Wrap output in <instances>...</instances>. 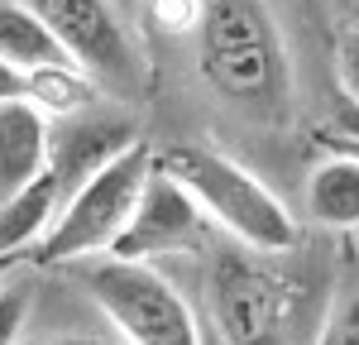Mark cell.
<instances>
[{"label":"cell","mask_w":359,"mask_h":345,"mask_svg":"<svg viewBox=\"0 0 359 345\" xmlns=\"http://www.w3.org/2000/svg\"><path fill=\"white\" fill-rule=\"evenodd\" d=\"M283 255L225 250L206 278V321L225 345H311L321 331L326 302L302 269L283 264Z\"/></svg>","instance_id":"obj_1"},{"label":"cell","mask_w":359,"mask_h":345,"mask_svg":"<svg viewBox=\"0 0 359 345\" xmlns=\"http://www.w3.org/2000/svg\"><path fill=\"white\" fill-rule=\"evenodd\" d=\"M196 67L230 106L278 115L287 101V53L264 0H206L196 25Z\"/></svg>","instance_id":"obj_2"},{"label":"cell","mask_w":359,"mask_h":345,"mask_svg":"<svg viewBox=\"0 0 359 345\" xmlns=\"http://www.w3.org/2000/svg\"><path fill=\"white\" fill-rule=\"evenodd\" d=\"M158 168L172 172L192 201L206 211V221L225 230L235 245L259 250V255H283L297 250V216L283 206L269 182H259L245 163L211 144H168L158 149Z\"/></svg>","instance_id":"obj_3"},{"label":"cell","mask_w":359,"mask_h":345,"mask_svg":"<svg viewBox=\"0 0 359 345\" xmlns=\"http://www.w3.org/2000/svg\"><path fill=\"white\" fill-rule=\"evenodd\" d=\"M149 168H154V149L144 140L125 144L101 168H91L62 197L53 226L43 230V240L34 245L29 264L34 269H53V264H77L86 255H106L115 245V235L125 230L130 211H135Z\"/></svg>","instance_id":"obj_4"},{"label":"cell","mask_w":359,"mask_h":345,"mask_svg":"<svg viewBox=\"0 0 359 345\" xmlns=\"http://www.w3.org/2000/svg\"><path fill=\"white\" fill-rule=\"evenodd\" d=\"M86 292L130 345H206V316L154 264L106 259L86 273Z\"/></svg>","instance_id":"obj_5"},{"label":"cell","mask_w":359,"mask_h":345,"mask_svg":"<svg viewBox=\"0 0 359 345\" xmlns=\"http://www.w3.org/2000/svg\"><path fill=\"white\" fill-rule=\"evenodd\" d=\"M34 15L53 29L62 53L86 67L101 86L139 91L149 82V62L139 58L135 39L125 34L111 0H29Z\"/></svg>","instance_id":"obj_6"},{"label":"cell","mask_w":359,"mask_h":345,"mask_svg":"<svg viewBox=\"0 0 359 345\" xmlns=\"http://www.w3.org/2000/svg\"><path fill=\"white\" fill-rule=\"evenodd\" d=\"M211 221L206 211L192 201V192L158 168V154H154V168L139 187V201L130 211L125 230L115 235V245L106 250L111 259H130V264H158L172 255H192L196 245H206Z\"/></svg>","instance_id":"obj_7"},{"label":"cell","mask_w":359,"mask_h":345,"mask_svg":"<svg viewBox=\"0 0 359 345\" xmlns=\"http://www.w3.org/2000/svg\"><path fill=\"white\" fill-rule=\"evenodd\" d=\"M135 140H139V130L125 120V115H101L96 106L67 115L62 125H53L48 168H53L57 182H62V197H67L91 168H101L111 154H120L125 144H135Z\"/></svg>","instance_id":"obj_8"},{"label":"cell","mask_w":359,"mask_h":345,"mask_svg":"<svg viewBox=\"0 0 359 345\" xmlns=\"http://www.w3.org/2000/svg\"><path fill=\"white\" fill-rule=\"evenodd\" d=\"M48 144H53V120L29 96L0 101V197L48 168Z\"/></svg>","instance_id":"obj_9"},{"label":"cell","mask_w":359,"mask_h":345,"mask_svg":"<svg viewBox=\"0 0 359 345\" xmlns=\"http://www.w3.org/2000/svg\"><path fill=\"white\" fill-rule=\"evenodd\" d=\"M62 206V182L53 168H43L34 182L0 197V255H34L43 230L53 226Z\"/></svg>","instance_id":"obj_10"},{"label":"cell","mask_w":359,"mask_h":345,"mask_svg":"<svg viewBox=\"0 0 359 345\" xmlns=\"http://www.w3.org/2000/svg\"><path fill=\"white\" fill-rule=\"evenodd\" d=\"M306 216L321 230H359V158L326 149L306 177Z\"/></svg>","instance_id":"obj_11"},{"label":"cell","mask_w":359,"mask_h":345,"mask_svg":"<svg viewBox=\"0 0 359 345\" xmlns=\"http://www.w3.org/2000/svg\"><path fill=\"white\" fill-rule=\"evenodd\" d=\"M25 96L48 115V120H67V115H77V111L101 106V82H96L86 67H77L72 58H62V62H39V67H29L25 72Z\"/></svg>","instance_id":"obj_12"},{"label":"cell","mask_w":359,"mask_h":345,"mask_svg":"<svg viewBox=\"0 0 359 345\" xmlns=\"http://www.w3.org/2000/svg\"><path fill=\"white\" fill-rule=\"evenodd\" d=\"M0 58H10L15 67H39V62H62V43L53 29L34 15L29 0H0Z\"/></svg>","instance_id":"obj_13"},{"label":"cell","mask_w":359,"mask_h":345,"mask_svg":"<svg viewBox=\"0 0 359 345\" xmlns=\"http://www.w3.org/2000/svg\"><path fill=\"white\" fill-rule=\"evenodd\" d=\"M29 302H34V288H29L25 273L0 283V345H20L29 321Z\"/></svg>","instance_id":"obj_14"},{"label":"cell","mask_w":359,"mask_h":345,"mask_svg":"<svg viewBox=\"0 0 359 345\" xmlns=\"http://www.w3.org/2000/svg\"><path fill=\"white\" fill-rule=\"evenodd\" d=\"M311 345H359V292H350V297H340V302L326 307L321 331H316Z\"/></svg>","instance_id":"obj_15"},{"label":"cell","mask_w":359,"mask_h":345,"mask_svg":"<svg viewBox=\"0 0 359 345\" xmlns=\"http://www.w3.org/2000/svg\"><path fill=\"white\" fill-rule=\"evenodd\" d=\"M201 10H206V0H149V15H154V25L172 34V39H182V34H192L201 25Z\"/></svg>","instance_id":"obj_16"},{"label":"cell","mask_w":359,"mask_h":345,"mask_svg":"<svg viewBox=\"0 0 359 345\" xmlns=\"http://www.w3.org/2000/svg\"><path fill=\"white\" fill-rule=\"evenodd\" d=\"M335 82L345 101H359V29L345 25L335 39Z\"/></svg>","instance_id":"obj_17"},{"label":"cell","mask_w":359,"mask_h":345,"mask_svg":"<svg viewBox=\"0 0 359 345\" xmlns=\"http://www.w3.org/2000/svg\"><path fill=\"white\" fill-rule=\"evenodd\" d=\"M326 135H340V140H359V101H340L326 125Z\"/></svg>","instance_id":"obj_18"},{"label":"cell","mask_w":359,"mask_h":345,"mask_svg":"<svg viewBox=\"0 0 359 345\" xmlns=\"http://www.w3.org/2000/svg\"><path fill=\"white\" fill-rule=\"evenodd\" d=\"M15 96H25V67L0 58V101H15Z\"/></svg>","instance_id":"obj_19"},{"label":"cell","mask_w":359,"mask_h":345,"mask_svg":"<svg viewBox=\"0 0 359 345\" xmlns=\"http://www.w3.org/2000/svg\"><path fill=\"white\" fill-rule=\"evenodd\" d=\"M43 345H130L125 336H57V341H43Z\"/></svg>","instance_id":"obj_20"},{"label":"cell","mask_w":359,"mask_h":345,"mask_svg":"<svg viewBox=\"0 0 359 345\" xmlns=\"http://www.w3.org/2000/svg\"><path fill=\"white\" fill-rule=\"evenodd\" d=\"M316 144H321V149H340V154L359 158V140H340V135H326V130H316Z\"/></svg>","instance_id":"obj_21"},{"label":"cell","mask_w":359,"mask_h":345,"mask_svg":"<svg viewBox=\"0 0 359 345\" xmlns=\"http://www.w3.org/2000/svg\"><path fill=\"white\" fill-rule=\"evenodd\" d=\"M25 264H29V255H0V283H5V278H15Z\"/></svg>","instance_id":"obj_22"},{"label":"cell","mask_w":359,"mask_h":345,"mask_svg":"<svg viewBox=\"0 0 359 345\" xmlns=\"http://www.w3.org/2000/svg\"><path fill=\"white\" fill-rule=\"evenodd\" d=\"M345 25L359 29V0H345Z\"/></svg>","instance_id":"obj_23"},{"label":"cell","mask_w":359,"mask_h":345,"mask_svg":"<svg viewBox=\"0 0 359 345\" xmlns=\"http://www.w3.org/2000/svg\"><path fill=\"white\" fill-rule=\"evenodd\" d=\"M206 345H225L221 336H216V331H211V321H206Z\"/></svg>","instance_id":"obj_24"}]
</instances>
